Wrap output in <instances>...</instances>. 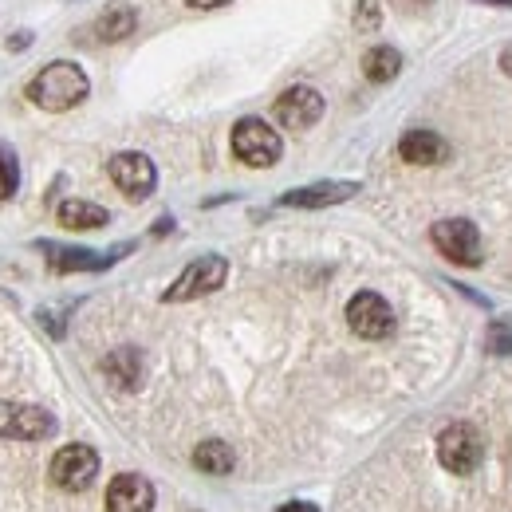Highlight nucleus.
Masks as SVG:
<instances>
[{
  "instance_id": "nucleus-5",
  "label": "nucleus",
  "mask_w": 512,
  "mask_h": 512,
  "mask_svg": "<svg viewBox=\"0 0 512 512\" xmlns=\"http://www.w3.org/2000/svg\"><path fill=\"white\" fill-rule=\"evenodd\" d=\"M485 457V438L473 422H449L438 434V461L449 473H473Z\"/></svg>"
},
{
  "instance_id": "nucleus-8",
  "label": "nucleus",
  "mask_w": 512,
  "mask_h": 512,
  "mask_svg": "<svg viewBox=\"0 0 512 512\" xmlns=\"http://www.w3.org/2000/svg\"><path fill=\"white\" fill-rule=\"evenodd\" d=\"M107 174H111V182L119 186V193H123L127 201H146V197L154 193V186H158L154 162H150L146 154H138V150L115 154L111 166H107Z\"/></svg>"
},
{
  "instance_id": "nucleus-18",
  "label": "nucleus",
  "mask_w": 512,
  "mask_h": 512,
  "mask_svg": "<svg viewBox=\"0 0 512 512\" xmlns=\"http://www.w3.org/2000/svg\"><path fill=\"white\" fill-rule=\"evenodd\" d=\"M193 465H197L201 473L225 477V473H233L237 457H233V449L225 446L221 438H209V442H197V446H193Z\"/></svg>"
},
{
  "instance_id": "nucleus-4",
  "label": "nucleus",
  "mask_w": 512,
  "mask_h": 512,
  "mask_svg": "<svg viewBox=\"0 0 512 512\" xmlns=\"http://www.w3.org/2000/svg\"><path fill=\"white\" fill-rule=\"evenodd\" d=\"M233 154L253 166V170H264V166H276L280 154H284V142L280 134L268 127L264 119H241L233 127Z\"/></svg>"
},
{
  "instance_id": "nucleus-25",
  "label": "nucleus",
  "mask_w": 512,
  "mask_h": 512,
  "mask_svg": "<svg viewBox=\"0 0 512 512\" xmlns=\"http://www.w3.org/2000/svg\"><path fill=\"white\" fill-rule=\"evenodd\" d=\"M190 8H221V4H233V0H186Z\"/></svg>"
},
{
  "instance_id": "nucleus-15",
  "label": "nucleus",
  "mask_w": 512,
  "mask_h": 512,
  "mask_svg": "<svg viewBox=\"0 0 512 512\" xmlns=\"http://www.w3.org/2000/svg\"><path fill=\"white\" fill-rule=\"evenodd\" d=\"M134 28H138V12H134L130 4H107V8L95 16L91 36H95L99 44H119V40L134 36Z\"/></svg>"
},
{
  "instance_id": "nucleus-20",
  "label": "nucleus",
  "mask_w": 512,
  "mask_h": 512,
  "mask_svg": "<svg viewBox=\"0 0 512 512\" xmlns=\"http://www.w3.org/2000/svg\"><path fill=\"white\" fill-rule=\"evenodd\" d=\"M16 190H20V162H16L12 146L0 142V201H8Z\"/></svg>"
},
{
  "instance_id": "nucleus-23",
  "label": "nucleus",
  "mask_w": 512,
  "mask_h": 512,
  "mask_svg": "<svg viewBox=\"0 0 512 512\" xmlns=\"http://www.w3.org/2000/svg\"><path fill=\"white\" fill-rule=\"evenodd\" d=\"M32 44V32H16V36H8V52H24Z\"/></svg>"
},
{
  "instance_id": "nucleus-16",
  "label": "nucleus",
  "mask_w": 512,
  "mask_h": 512,
  "mask_svg": "<svg viewBox=\"0 0 512 512\" xmlns=\"http://www.w3.org/2000/svg\"><path fill=\"white\" fill-rule=\"evenodd\" d=\"M56 221L64 229H71V233H87V229H103L111 221V213L103 205H95V201L67 197V201H60V209H56Z\"/></svg>"
},
{
  "instance_id": "nucleus-14",
  "label": "nucleus",
  "mask_w": 512,
  "mask_h": 512,
  "mask_svg": "<svg viewBox=\"0 0 512 512\" xmlns=\"http://www.w3.org/2000/svg\"><path fill=\"white\" fill-rule=\"evenodd\" d=\"M398 158L410 166H442L449 162V142L434 130H410L398 142Z\"/></svg>"
},
{
  "instance_id": "nucleus-24",
  "label": "nucleus",
  "mask_w": 512,
  "mask_h": 512,
  "mask_svg": "<svg viewBox=\"0 0 512 512\" xmlns=\"http://www.w3.org/2000/svg\"><path fill=\"white\" fill-rule=\"evenodd\" d=\"M280 512H320L312 501H288V505H280Z\"/></svg>"
},
{
  "instance_id": "nucleus-13",
  "label": "nucleus",
  "mask_w": 512,
  "mask_h": 512,
  "mask_svg": "<svg viewBox=\"0 0 512 512\" xmlns=\"http://www.w3.org/2000/svg\"><path fill=\"white\" fill-rule=\"evenodd\" d=\"M359 193V182H312L300 190H288L280 197V205L288 209H327V205H343Z\"/></svg>"
},
{
  "instance_id": "nucleus-27",
  "label": "nucleus",
  "mask_w": 512,
  "mask_h": 512,
  "mask_svg": "<svg viewBox=\"0 0 512 512\" xmlns=\"http://www.w3.org/2000/svg\"><path fill=\"white\" fill-rule=\"evenodd\" d=\"M170 229H174V221H170V217H162V221L154 225V237H162V233H170Z\"/></svg>"
},
{
  "instance_id": "nucleus-26",
  "label": "nucleus",
  "mask_w": 512,
  "mask_h": 512,
  "mask_svg": "<svg viewBox=\"0 0 512 512\" xmlns=\"http://www.w3.org/2000/svg\"><path fill=\"white\" fill-rule=\"evenodd\" d=\"M501 71L512 79V44H505V52H501Z\"/></svg>"
},
{
  "instance_id": "nucleus-22",
  "label": "nucleus",
  "mask_w": 512,
  "mask_h": 512,
  "mask_svg": "<svg viewBox=\"0 0 512 512\" xmlns=\"http://www.w3.org/2000/svg\"><path fill=\"white\" fill-rule=\"evenodd\" d=\"M489 351H493V355H512V327L509 323H497V327L489 331Z\"/></svg>"
},
{
  "instance_id": "nucleus-12",
  "label": "nucleus",
  "mask_w": 512,
  "mask_h": 512,
  "mask_svg": "<svg viewBox=\"0 0 512 512\" xmlns=\"http://www.w3.org/2000/svg\"><path fill=\"white\" fill-rule=\"evenodd\" d=\"M107 512H154V485L142 473H119L107 489Z\"/></svg>"
},
{
  "instance_id": "nucleus-7",
  "label": "nucleus",
  "mask_w": 512,
  "mask_h": 512,
  "mask_svg": "<svg viewBox=\"0 0 512 512\" xmlns=\"http://www.w3.org/2000/svg\"><path fill=\"white\" fill-rule=\"evenodd\" d=\"M99 477V453L83 442H71L52 457V485L64 493H83Z\"/></svg>"
},
{
  "instance_id": "nucleus-19",
  "label": "nucleus",
  "mask_w": 512,
  "mask_h": 512,
  "mask_svg": "<svg viewBox=\"0 0 512 512\" xmlns=\"http://www.w3.org/2000/svg\"><path fill=\"white\" fill-rule=\"evenodd\" d=\"M363 71H367V79H371V83H390V79L402 71V56H398V48H390V44H375V48L363 56Z\"/></svg>"
},
{
  "instance_id": "nucleus-9",
  "label": "nucleus",
  "mask_w": 512,
  "mask_h": 512,
  "mask_svg": "<svg viewBox=\"0 0 512 512\" xmlns=\"http://www.w3.org/2000/svg\"><path fill=\"white\" fill-rule=\"evenodd\" d=\"M40 253L48 256V264H52V272H103V268H111L115 260H123V256L134 249V245H119V249H111V253H91V249H75V245H56V241H40L36 245Z\"/></svg>"
},
{
  "instance_id": "nucleus-6",
  "label": "nucleus",
  "mask_w": 512,
  "mask_h": 512,
  "mask_svg": "<svg viewBox=\"0 0 512 512\" xmlns=\"http://www.w3.org/2000/svg\"><path fill=\"white\" fill-rule=\"evenodd\" d=\"M56 434V414L32 402H0V438L12 442H40Z\"/></svg>"
},
{
  "instance_id": "nucleus-29",
  "label": "nucleus",
  "mask_w": 512,
  "mask_h": 512,
  "mask_svg": "<svg viewBox=\"0 0 512 512\" xmlns=\"http://www.w3.org/2000/svg\"><path fill=\"white\" fill-rule=\"evenodd\" d=\"M414 4H426V0H414Z\"/></svg>"
},
{
  "instance_id": "nucleus-10",
  "label": "nucleus",
  "mask_w": 512,
  "mask_h": 512,
  "mask_svg": "<svg viewBox=\"0 0 512 512\" xmlns=\"http://www.w3.org/2000/svg\"><path fill=\"white\" fill-rule=\"evenodd\" d=\"M272 115L284 130H308L323 119V95L308 83H296L288 87L276 103H272Z\"/></svg>"
},
{
  "instance_id": "nucleus-11",
  "label": "nucleus",
  "mask_w": 512,
  "mask_h": 512,
  "mask_svg": "<svg viewBox=\"0 0 512 512\" xmlns=\"http://www.w3.org/2000/svg\"><path fill=\"white\" fill-rule=\"evenodd\" d=\"M347 327L359 339H386L394 331V308L386 304L379 292H359L347 304Z\"/></svg>"
},
{
  "instance_id": "nucleus-17",
  "label": "nucleus",
  "mask_w": 512,
  "mask_h": 512,
  "mask_svg": "<svg viewBox=\"0 0 512 512\" xmlns=\"http://www.w3.org/2000/svg\"><path fill=\"white\" fill-rule=\"evenodd\" d=\"M103 375L119 386V390H134L138 379H142V359H138V351H134V347L111 351L107 363H103Z\"/></svg>"
},
{
  "instance_id": "nucleus-28",
  "label": "nucleus",
  "mask_w": 512,
  "mask_h": 512,
  "mask_svg": "<svg viewBox=\"0 0 512 512\" xmlns=\"http://www.w3.org/2000/svg\"><path fill=\"white\" fill-rule=\"evenodd\" d=\"M481 4H501V8H512V0H481Z\"/></svg>"
},
{
  "instance_id": "nucleus-1",
  "label": "nucleus",
  "mask_w": 512,
  "mask_h": 512,
  "mask_svg": "<svg viewBox=\"0 0 512 512\" xmlns=\"http://www.w3.org/2000/svg\"><path fill=\"white\" fill-rule=\"evenodd\" d=\"M24 95H28V103H36L40 111L60 115V111L79 107V103L91 95V79H87V71H83L79 64L56 60V64L40 67V71L28 79Z\"/></svg>"
},
{
  "instance_id": "nucleus-2",
  "label": "nucleus",
  "mask_w": 512,
  "mask_h": 512,
  "mask_svg": "<svg viewBox=\"0 0 512 512\" xmlns=\"http://www.w3.org/2000/svg\"><path fill=\"white\" fill-rule=\"evenodd\" d=\"M225 276H229V260L225 256H197L182 268V276L162 292V300L166 304H186V300H197V296H209V292H217L225 284Z\"/></svg>"
},
{
  "instance_id": "nucleus-21",
  "label": "nucleus",
  "mask_w": 512,
  "mask_h": 512,
  "mask_svg": "<svg viewBox=\"0 0 512 512\" xmlns=\"http://www.w3.org/2000/svg\"><path fill=\"white\" fill-rule=\"evenodd\" d=\"M379 24H383L379 0H355V28H359V32H375Z\"/></svg>"
},
{
  "instance_id": "nucleus-3",
  "label": "nucleus",
  "mask_w": 512,
  "mask_h": 512,
  "mask_svg": "<svg viewBox=\"0 0 512 512\" xmlns=\"http://www.w3.org/2000/svg\"><path fill=\"white\" fill-rule=\"evenodd\" d=\"M430 241H434V249L446 256V260L461 264V268H477V264L485 260L481 233H477V225L465 221V217H446V221H438V225L430 229Z\"/></svg>"
}]
</instances>
